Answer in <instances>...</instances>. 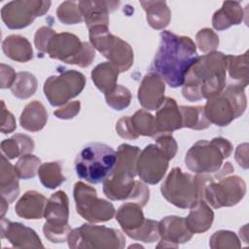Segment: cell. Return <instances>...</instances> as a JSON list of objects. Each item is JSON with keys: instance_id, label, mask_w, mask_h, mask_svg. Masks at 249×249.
Wrapping results in <instances>:
<instances>
[{"instance_id": "cell-29", "label": "cell", "mask_w": 249, "mask_h": 249, "mask_svg": "<svg viewBox=\"0 0 249 249\" xmlns=\"http://www.w3.org/2000/svg\"><path fill=\"white\" fill-rule=\"evenodd\" d=\"M243 12L238 2H224L220 10L213 15L212 24L217 30H224L233 24H239Z\"/></svg>"}, {"instance_id": "cell-26", "label": "cell", "mask_w": 249, "mask_h": 249, "mask_svg": "<svg viewBox=\"0 0 249 249\" xmlns=\"http://www.w3.org/2000/svg\"><path fill=\"white\" fill-rule=\"evenodd\" d=\"M5 54L13 60L25 62L33 57V51L26 38L20 35H10L2 43Z\"/></svg>"}, {"instance_id": "cell-8", "label": "cell", "mask_w": 249, "mask_h": 249, "mask_svg": "<svg viewBox=\"0 0 249 249\" xmlns=\"http://www.w3.org/2000/svg\"><path fill=\"white\" fill-rule=\"evenodd\" d=\"M46 53L50 57L81 67L89 66L94 59L93 47L71 33H55L50 40Z\"/></svg>"}, {"instance_id": "cell-17", "label": "cell", "mask_w": 249, "mask_h": 249, "mask_svg": "<svg viewBox=\"0 0 249 249\" xmlns=\"http://www.w3.org/2000/svg\"><path fill=\"white\" fill-rule=\"evenodd\" d=\"M164 90L163 80L150 72L143 78L138 89L139 103L148 110H156L164 100Z\"/></svg>"}, {"instance_id": "cell-34", "label": "cell", "mask_w": 249, "mask_h": 249, "mask_svg": "<svg viewBox=\"0 0 249 249\" xmlns=\"http://www.w3.org/2000/svg\"><path fill=\"white\" fill-rule=\"evenodd\" d=\"M38 174L41 183L49 189L57 188L65 181L61 173V165L58 162H46L40 165Z\"/></svg>"}, {"instance_id": "cell-5", "label": "cell", "mask_w": 249, "mask_h": 249, "mask_svg": "<svg viewBox=\"0 0 249 249\" xmlns=\"http://www.w3.org/2000/svg\"><path fill=\"white\" fill-rule=\"evenodd\" d=\"M211 176L184 173L179 167L173 168L160 187L162 196L179 208H191L196 201L203 199V194Z\"/></svg>"}, {"instance_id": "cell-41", "label": "cell", "mask_w": 249, "mask_h": 249, "mask_svg": "<svg viewBox=\"0 0 249 249\" xmlns=\"http://www.w3.org/2000/svg\"><path fill=\"white\" fill-rule=\"evenodd\" d=\"M156 140V145L161 150L167 160L173 159L177 151V144L170 133H160Z\"/></svg>"}, {"instance_id": "cell-16", "label": "cell", "mask_w": 249, "mask_h": 249, "mask_svg": "<svg viewBox=\"0 0 249 249\" xmlns=\"http://www.w3.org/2000/svg\"><path fill=\"white\" fill-rule=\"evenodd\" d=\"M168 160L156 144H150L138 155L137 174L142 181L155 185L164 176Z\"/></svg>"}, {"instance_id": "cell-44", "label": "cell", "mask_w": 249, "mask_h": 249, "mask_svg": "<svg viewBox=\"0 0 249 249\" xmlns=\"http://www.w3.org/2000/svg\"><path fill=\"white\" fill-rule=\"evenodd\" d=\"M80 111V102L79 101H74L69 104H67L65 107L60 108L56 111L53 112V114L58 118V119H72L74 118Z\"/></svg>"}, {"instance_id": "cell-43", "label": "cell", "mask_w": 249, "mask_h": 249, "mask_svg": "<svg viewBox=\"0 0 249 249\" xmlns=\"http://www.w3.org/2000/svg\"><path fill=\"white\" fill-rule=\"evenodd\" d=\"M116 130L118 132V134L123 137V138H126V139H136L139 135L135 132L131 122H130V117L125 116L123 117L122 119H120L117 123L116 125Z\"/></svg>"}, {"instance_id": "cell-18", "label": "cell", "mask_w": 249, "mask_h": 249, "mask_svg": "<svg viewBox=\"0 0 249 249\" xmlns=\"http://www.w3.org/2000/svg\"><path fill=\"white\" fill-rule=\"evenodd\" d=\"M1 237L7 238L15 247H44L36 232L20 223L1 219Z\"/></svg>"}, {"instance_id": "cell-39", "label": "cell", "mask_w": 249, "mask_h": 249, "mask_svg": "<svg viewBox=\"0 0 249 249\" xmlns=\"http://www.w3.org/2000/svg\"><path fill=\"white\" fill-rule=\"evenodd\" d=\"M105 99L106 103L113 109L123 110L129 105L131 94L126 88L117 85L111 92L105 94Z\"/></svg>"}, {"instance_id": "cell-35", "label": "cell", "mask_w": 249, "mask_h": 249, "mask_svg": "<svg viewBox=\"0 0 249 249\" xmlns=\"http://www.w3.org/2000/svg\"><path fill=\"white\" fill-rule=\"evenodd\" d=\"M248 52L242 55H226L227 59V69L229 70L231 79L238 80L239 84L246 87L248 85Z\"/></svg>"}, {"instance_id": "cell-3", "label": "cell", "mask_w": 249, "mask_h": 249, "mask_svg": "<svg viewBox=\"0 0 249 249\" xmlns=\"http://www.w3.org/2000/svg\"><path fill=\"white\" fill-rule=\"evenodd\" d=\"M140 149L128 144L120 145L117 160L110 176L103 182V192L112 200L129 199L136 181L137 159Z\"/></svg>"}, {"instance_id": "cell-12", "label": "cell", "mask_w": 249, "mask_h": 249, "mask_svg": "<svg viewBox=\"0 0 249 249\" xmlns=\"http://www.w3.org/2000/svg\"><path fill=\"white\" fill-rule=\"evenodd\" d=\"M245 193V182L236 175L227 178L211 176L206 184L203 199L214 208L232 206L243 198Z\"/></svg>"}, {"instance_id": "cell-7", "label": "cell", "mask_w": 249, "mask_h": 249, "mask_svg": "<svg viewBox=\"0 0 249 249\" xmlns=\"http://www.w3.org/2000/svg\"><path fill=\"white\" fill-rule=\"evenodd\" d=\"M241 84L229 85L223 91L209 98L204 108L206 119L219 126L228 125L246 109V95Z\"/></svg>"}, {"instance_id": "cell-27", "label": "cell", "mask_w": 249, "mask_h": 249, "mask_svg": "<svg viewBox=\"0 0 249 249\" xmlns=\"http://www.w3.org/2000/svg\"><path fill=\"white\" fill-rule=\"evenodd\" d=\"M119 72L115 64L107 61L98 64L91 71V79L96 88L106 94L116 88Z\"/></svg>"}, {"instance_id": "cell-32", "label": "cell", "mask_w": 249, "mask_h": 249, "mask_svg": "<svg viewBox=\"0 0 249 249\" xmlns=\"http://www.w3.org/2000/svg\"><path fill=\"white\" fill-rule=\"evenodd\" d=\"M182 117V127L193 129H204L210 125V122L206 119L204 108L202 106H180Z\"/></svg>"}, {"instance_id": "cell-14", "label": "cell", "mask_w": 249, "mask_h": 249, "mask_svg": "<svg viewBox=\"0 0 249 249\" xmlns=\"http://www.w3.org/2000/svg\"><path fill=\"white\" fill-rule=\"evenodd\" d=\"M86 84L85 76L75 70H65L58 76H51L46 80L44 92L53 106H59L77 96Z\"/></svg>"}, {"instance_id": "cell-33", "label": "cell", "mask_w": 249, "mask_h": 249, "mask_svg": "<svg viewBox=\"0 0 249 249\" xmlns=\"http://www.w3.org/2000/svg\"><path fill=\"white\" fill-rule=\"evenodd\" d=\"M130 122L138 135L155 137L160 134L156 119L144 110L137 111L132 117H130Z\"/></svg>"}, {"instance_id": "cell-13", "label": "cell", "mask_w": 249, "mask_h": 249, "mask_svg": "<svg viewBox=\"0 0 249 249\" xmlns=\"http://www.w3.org/2000/svg\"><path fill=\"white\" fill-rule=\"evenodd\" d=\"M74 198L77 213L89 222H106L115 215L113 204L98 198L96 191L82 182H77L74 186Z\"/></svg>"}, {"instance_id": "cell-11", "label": "cell", "mask_w": 249, "mask_h": 249, "mask_svg": "<svg viewBox=\"0 0 249 249\" xmlns=\"http://www.w3.org/2000/svg\"><path fill=\"white\" fill-rule=\"evenodd\" d=\"M44 217L46 223L43 228L45 236L51 242H64L71 229L68 225V198L63 191L53 194L47 202Z\"/></svg>"}, {"instance_id": "cell-19", "label": "cell", "mask_w": 249, "mask_h": 249, "mask_svg": "<svg viewBox=\"0 0 249 249\" xmlns=\"http://www.w3.org/2000/svg\"><path fill=\"white\" fill-rule=\"evenodd\" d=\"M141 205L128 201L121 205L116 214V220L121 225L124 231L133 239L145 227L147 220L144 218Z\"/></svg>"}, {"instance_id": "cell-4", "label": "cell", "mask_w": 249, "mask_h": 249, "mask_svg": "<svg viewBox=\"0 0 249 249\" xmlns=\"http://www.w3.org/2000/svg\"><path fill=\"white\" fill-rule=\"evenodd\" d=\"M117 160L115 150L104 143L87 144L75 159L77 175L91 184L104 182L114 169Z\"/></svg>"}, {"instance_id": "cell-36", "label": "cell", "mask_w": 249, "mask_h": 249, "mask_svg": "<svg viewBox=\"0 0 249 249\" xmlns=\"http://www.w3.org/2000/svg\"><path fill=\"white\" fill-rule=\"evenodd\" d=\"M36 88L37 81L32 74L28 72H19L17 74V78L11 90L15 96L24 99L34 94Z\"/></svg>"}, {"instance_id": "cell-15", "label": "cell", "mask_w": 249, "mask_h": 249, "mask_svg": "<svg viewBox=\"0 0 249 249\" xmlns=\"http://www.w3.org/2000/svg\"><path fill=\"white\" fill-rule=\"evenodd\" d=\"M50 1H12L1 10L2 19L6 26L18 29L28 26L35 18L49 11Z\"/></svg>"}, {"instance_id": "cell-24", "label": "cell", "mask_w": 249, "mask_h": 249, "mask_svg": "<svg viewBox=\"0 0 249 249\" xmlns=\"http://www.w3.org/2000/svg\"><path fill=\"white\" fill-rule=\"evenodd\" d=\"M213 219V211L203 199H200L191 207L190 214L185 218V222L192 233H198L206 231L211 227Z\"/></svg>"}, {"instance_id": "cell-30", "label": "cell", "mask_w": 249, "mask_h": 249, "mask_svg": "<svg viewBox=\"0 0 249 249\" xmlns=\"http://www.w3.org/2000/svg\"><path fill=\"white\" fill-rule=\"evenodd\" d=\"M147 13V21L155 29H161L168 25L170 11L164 1H141Z\"/></svg>"}, {"instance_id": "cell-42", "label": "cell", "mask_w": 249, "mask_h": 249, "mask_svg": "<svg viewBox=\"0 0 249 249\" xmlns=\"http://www.w3.org/2000/svg\"><path fill=\"white\" fill-rule=\"evenodd\" d=\"M54 34H55V31L50 27L43 26V27L39 28L37 30V32L35 34V38H34V43H35L37 50L42 53H46L48 44H49L51 38Z\"/></svg>"}, {"instance_id": "cell-2", "label": "cell", "mask_w": 249, "mask_h": 249, "mask_svg": "<svg viewBox=\"0 0 249 249\" xmlns=\"http://www.w3.org/2000/svg\"><path fill=\"white\" fill-rule=\"evenodd\" d=\"M227 59L220 52L198 56L188 71L183 84V96L189 101L212 98L220 94L226 86Z\"/></svg>"}, {"instance_id": "cell-9", "label": "cell", "mask_w": 249, "mask_h": 249, "mask_svg": "<svg viewBox=\"0 0 249 249\" xmlns=\"http://www.w3.org/2000/svg\"><path fill=\"white\" fill-rule=\"evenodd\" d=\"M89 40L91 46L115 64L120 72L127 71L132 65V49L126 42L112 35L107 26L98 25L89 28Z\"/></svg>"}, {"instance_id": "cell-6", "label": "cell", "mask_w": 249, "mask_h": 249, "mask_svg": "<svg viewBox=\"0 0 249 249\" xmlns=\"http://www.w3.org/2000/svg\"><path fill=\"white\" fill-rule=\"evenodd\" d=\"M231 152L232 146L228 139L216 137L211 141L199 140L186 154L185 162L190 170L198 174L217 172L224 159L229 158Z\"/></svg>"}, {"instance_id": "cell-25", "label": "cell", "mask_w": 249, "mask_h": 249, "mask_svg": "<svg viewBox=\"0 0 249 249\" xmlns=\"http://www.w3.org/2000/svg\"><path fill=\"white\" fill-rule=\"evenodd\" d=\"M18 176L15 167L8 161L5 155L1 156V197L8 203L13 202L18 196Z\"/></svg>"}, {"instance_id": "cell-45", "label": "cell", "mask_w": 249, "mask_h": 249, "mask_svg": "<svg viewBox=\"0 0 249 249\" xmlns=\"http://www.w3.org/2000/svg\"><path fill=\"white\" fill-rule=\"evenodd\" d=\"M2 106H3V109H2V127H1V130L3 133H9V132H12L16 127V122H15V119H14V116L5 109V104L4 102L2 101Z\"/></svg>"}, {"instance_id": "cell-20", "label": "cell", "mask_w": 249, "mask_h": 249, "mask_svg": "<svg viewBox=\"0 0 249 249\" xmlns=\"http://www.w3.org/2000/svg\"><path fill=\"white\" fill-rule=\"evenodd\" d=\"M159 231L161 242H169V247H177L178 243H184L193 236L183 217L168 216L163 218L159 223Z\"/></svg>"}, {"instance_id": "cell-31", "label": "cell", "mask_w": 249, "mask_h": 249, "mask_svg": "<svg viewBox=\"0 0 249 249\" xmlns=\"http://www.w3.org/2000/svg\"><path fill=\"white\" fill-rule=\"evenodd\" d=\"M34 149V142L30 137L23 134H16L1 143V150L8 159H15L26 155Z\"/></svg>"}, {"instance_id": "cell-37", "label": "cell", "mask_w": 249, "mask_h": 249, "mask_svg": "<svg viewBox=\"0 0 249 249\" xmlns=\"http://www.w3.org/2000/svg\"><path fill=\"white\" fill-rule=\"evenodd\" d=\"M40 163L41 161L37 157L26 154L18 160L14 167L18 178L29 179L33 178L36 175V171H38Z\"/></svg>"}, {"instance_id": "cell-28", "label": "cell", "mask_w": 249, "mask_h": 249, "mask_svg": "<svg viewBox=\"0 0 249 249\" xmlns=\"http://www.w3.org/2000/svg\"><path fill=\"white\" fill-rule=\"evenodd\" d=\"M48 120V114L42 103L34 100L28 103L20 116V125L29 131L41 130Z\"/></svg>"}, {"instance_id": "cell-1", "label": "cell", "mask_w": 249, "mask_h": 249, "mask_svg": "<svg viewBox=\"0 0 249 249\" xmlns=\"http://www.w3.org/2000/svg\"><path fill=\"white\" fill-rule=\"evenodd\" d=\"M197 58L196 45L190 37L162 31L160 34L159 50L149 70L171 88H178L183 86L188 71Z\"/></svg>"}, {"instance_id": "cell-38", "label": "cell", "mask_w": 249, "mask_h": 249, "mask_svg": "<svg viewBox=\"0 0 249 249\" xmlns=\"http://www.w3.org/2000/svg\"><path fill=\"white\" fill-rule=\"evenodd\" d=\"M58 19L65 24H76L83 20L79 3L65 1L61 3L56 11Z\"/></svg>"}, {"instance_id": "cell-10", "label": "cell", "mask_w": 249, "mask_h": 249, "mask_svg": "<svg viewBox=\"0 0 249 249\" xmlns=\"http://www.w3.org/2000/svg\"><path fill=\"white\" fill-rule=\"evenodd\" d=\"M67 241L71 248H123L125 244L124 236L120 231L93 225H82L80 228L71 231Z\"/></svg>"}, {"instance_id": "cell-21", "label": "cell", "mask_w": 249, "mask_h": 249, "mask_svg": "<svg viewBox=\"0 0 249 249\" xmlns=\"http://www.w3.org/2000/svg\"><path fill=\"white\" fill-rule=\"evenodd\" d=\"M78 3L89 29L98 25L108 27V15L119 5V2L114 1H80Z\"/></svg>"}, {"instance_id": "cell-22", "label": "cell", "mask_w": 249, "mask_h": 249, "mask_svg": "<svg viewBox=\"0 0 249 249\" xmlns=\"http://www.w3.org/2000/svg\"><path fill=\"white\" fill-rule=\"evenodd\" d=\"M158 109L155 119L160 133H170L182 127L181 112L173 98L165 97Z\"/></svg>"}, {"instance_id": "cell-23", "label": "cell", "mask_w": 249, "mask_h": 249, "mask_svg": "<svg viewBox=\"0 0 249 249\" xmlns=\"http://www.w3.org/2000/svg\"><path fill=\"white\" fill-rule=\"evenodd\" d=\"M47 198L36 191L26 192L15 207L16 213L24 219H41L44 216Z\"/></svg>"}, {"instance_id": "cell-40", "label": "cell", "mask_w": 249, "mask_h": 249, "mask_svg": "<svg viewBox=\"0 0 249 249\" xmlns=\"http://www.w3.org/2000/svg\"><path fill=\"white\" fill-rule=\"evenodd\" d=\"M196 42L201 52H209L215 50L219 45V38L209 28L201 29L196 34Z\"/></svg>"}]
</instances>
